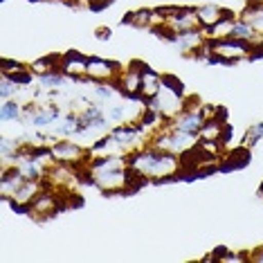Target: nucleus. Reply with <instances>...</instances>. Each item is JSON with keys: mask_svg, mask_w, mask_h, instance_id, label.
Instances as JSON below:
<instances>
[{"mask_svg": "<svg viewBox=\"0 0 263 263\" xmlns=\"http://www.w3.org/2000/svg\"><path fill=\"white\" fill-rule=\"evenodd\" d=\"M205 115H202V104L196 106V108H184L178 117L171 119V126L184 130V133H191V135H198L202 126H205Z\"/></svg>", "mask_w": 263, "mask_h": 263, "instance_id": "nucleus-8", "label": "nucleus"}, {"mask_svg": "<svg viewBox=\"0 0 263 263\" xmlns=\"http://www.w3.org/2000/svg\"><path fill=\"white\" fill-rule=\"evenodd\" d=\"M241 18L248 21L263 36V0H252V3L248 5V9L241 14Z\"/></svg>", "mask_w": 263, "mask_h": 263, "instance_id": "nucleus-12", "label": "nucleus"}, {"mask_svg": "<svg viewBox=\"0 0 263 263\" xmlns=\"http://www.w3.org/2000/svg\"><path fill=\"white\" fill-rule=\"evenodd\" d=\"M23 117V106L18 99H7L0 104V119L3 122H21Z\"/></svg>", "mask_w": 263, "mask_h": 263, "instance_id": "nucleus-15", "label": "nucleus"}, {"mask_svg": "<svg viewBox=\"0 0 263 263\" xmlns=\"http://www.w3.org/2000/svg\"><path fill=\"white\" fill-rule=\"evenodd\" d=\"M43 189H45L43 180H25L14 194L9 196L7 202L11 205V209H16V212H21V214H27L29 207H32V202L39 198V194Z\"/></svg>", "mask_w": 263, "mask_h": 263, "instance_id": "nucleus-5", "label": "nucleus"}, {"mask_svg": "<svg viewBox=\"0 0 263 263\" xmlns=\"http://www.w3.org/2000/svg\"><path fill=\"white\" fill-rule=\"evenodd\" d=\"M209 52H212L209 63H223V65L241 63V61L256 59V57L263 54V52L256 50L254 45L245 43V41H238V39H232V36L209 41Z\"/></svg>", "mask_w": 263, "mask_h": 263, "instance_id": "nucleus-2", "label": "nucleus"}, {"mask_svg": "<svg viewBox=\"0 0 263 263\" xmlns=\"http://www.w3.org/2000/svg\"><path fill=\"white\" fill-rule=\"evenodd\" d=\"M140 83H142V61H133L128 68L122 70L115 86L122 97L140 101Z\"/></svg>", "mask_w": 263, "mask_h": 263, "instance_id": "nucleus-6", "label": "nucleus"}, {"mask_svg": "<svg viewBox=\"0 0 263 263\" xmlns=\"http://www.w3.org/2000/svg\"><path fill=\"white\" fill-rule=\"evenodd\" d=\"M196 14H198V23H200L202 29H212L214 25H218L220 21L236 16V14H232L230 9H225L220 3H205V5H198V7H196Z\"/></svg>", "mask_w": 263, "mask_h": 263, "instance_id": "nucleus-9", "label": "nucleus"}, {"mask_svg": "<svg viewBox=\"0 0 263 263\" xmlns=\"http://www.w3.org/2000/svg\"><path fill=\"white\" fill-rule=\"evenodd\" d=\"M21 83H16L14 79H9V77L3 74V83H0V99L7 101V99H18V92H21Z\"/></svg>", "mask_w": 263, "mask_h": 263, "instance_id": "nucleus-16", "label": "nucleus"}, {"mask_svg": "<svg viewBox=\"0 0 263 263\" xmlns=\"http://www.w3.org/2000/svg\"><path fill=\"white\" fill-rule=\"evenodd\" d=\"M68 81H72V79H70L68 74H63L61 70H52V72L39 77V86L43 88V90H59V88H63Z\"/></svg>", "mask_w": 263, "mask_h": 263, "instance_id": "nucleus-14", "label": "nucleus"}, {"mask_svg": "<svg viewBox=\"0 0 263 263\" xmlns=\"http://www.w3.org/2000/svg\"><path fill=\"white\" fill-rule=\"evenodd\" d=\"M162 88V74H158L153 68H148L146 63H142V83H140V101L148 104L155 95Z\"/></svg>", "mask_w": 263, "mask_h": 263, "instance_id": "nucleus-11", "label": "nucleus"}, {"mask_svg": "<svg viewBox=\"0 0 263 263\" xmlns=\"http://www.w3.org/2000/svg\"><path fill=\"white\" fill-rule=\"evenodd\" d=\"M61 72L68 74L72 81H88V57L77 50L65 52L61 57Z\"/></svg>", "mask_w": 263, "mask_h": 263, "instance_id": "nucleus-7", "label": "nucleus"}, {"mask_svg": "<svg viewBox=\"0 0 263 263\" xmlns=\"http://www.w3.org/2000/svg\"><path fill=\"white\" fill-rule=\"evenodd\" d=\"M205 43H207V36H205V32H202V27L200 29H189V32H180L171 39V45L184 57H191L200 45H205Z\"/></svg>", "mask_w": 263, "mask_h": 263, "instance_id": "nucleus-10", "label": "nucleus"}, {"mask_svg": "<svg viewBox=\"0 0 263 263\" xmlns=\"http://www.w3.org/2000/svg\"><path fill=\"white\" fill-rule=\"evenodd\" d=\"M52 158H54V162L86 166L92 160V148H86L77 144L74 140H70V137H65V140H57L52 144Z\"/></svg>", "mask_w": 263, "mask_h": 263, "instance_id": "nucleus-3", "label": "nucleus"}, {"mask_svg": "<svg viewBox=\"0 0 263 263\" xmlns=\"http://www.w3.org/2000/svg\"><path fill=\"white\" fill-rule=\"evenodd\" d=\"M122 65L110 59L88 57V81L90 83H115L122 74Z\"/></svg>", "mask_w": 263, "mask_h": 263, "instance_id": "nucleus-4", "label": "nucleus"}, {"mask_svg": "<svg viewBox=\"0 0 263 263\" xmlns=\"http://www.w3.org/2000/svg\"><path fill=\"white\" fill-rule=\"evenodd\" d=\"M126 25H133V27H146L151 29L155 25V9H137V11H130V14L124 18Z\"/></svg>", "mask_w": 263, "mask_h": 263, "instance_id": "nucleus-13", "label": "nucleus"}, {"mask_svg": "<svg viewBox=\"0 0 263 263\" xmlns=\"http://www.w3.org/2000/svg\"><path fill=\"white\" fill-rule=\"evenodd\" d=\"M128 166L146 182H166L182 176V158L153 144H144L128 155Z\"/></svg>", "mask_w": 263, "mask_h": 263, "instance_id": "nucleus-1", "label": "nucleus"}]
</instances>
